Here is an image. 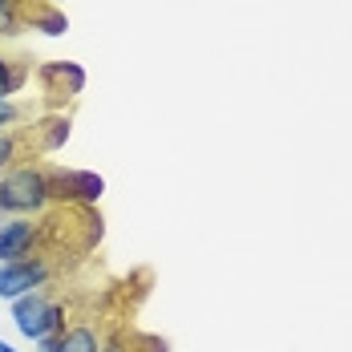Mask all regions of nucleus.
<instances>
[{
	"label": "nucleus",
	"mask_w": 352,
	"mask_h": 352,
	"mask_svg": "<svg viewBox=\"0 0 352 352\" xmlns=\"http://www.w3.org/2000/svg\"><path fill=\"white\" fill-rule=\"evenodd\" d=\"M53 203V186L45 166H12L0 175V214L4 219H36Z\"/></svg>",
	"instance_id": "f257e3e1"
},
{
	"label": "nucleus",
	"mask_w": 352,
	"mask_h": 352,
	"mask_svg": "<svg viewBox=\"0 0 352 352\" xmlns=\"http://www.w3.org/2000/svg\"><path fill=\"white\" fill-rule=\"evenodd\" d=\"M65 304H57L45 287H36L29 296H21V300H12V324H16V332L25 336V340H45V336H61L65 332Z\"/></svg>",
	"instance_id": "f03ea898"
},
{
	"label": "nucleus",
	"mask_w": 352,
	"mask_h": 352,
	"mask_svg": "<svg viewBox=\"0 0 352 352\" xmlns=\"http://www.w3.org/2000/svg\"><path fill=\"white\" fill-rule=\"evenodd\" d=\"M53 276V263L45 255H25V259H12V263H0V300H21L36 287H45Z\"/></svg>",
	"instance_id": "7ed1b4c3"
},
{
	"label": "nucleus",
	"mask_w": 352,
	"mask_h": 352,
	"mask_svg": "<svg viewBox=\"0 0 352 352\" xmlns=\"http://www.w3.org/2000/svg\"><path fill=\"white\" fill-rule=\"evenodd\" d=\"M53 203H73V207H94L106 195V178L94 170H49Z\"/></svg>",
	"instance_id": "20e7f679"
},
{
	"label": "nucleus",
	"mask_w": 352,
	"mask_h": 352,
	"mask_svg": "<svg viewBox=\"0 0 352 352\" xmlns=\"http://www.w3.org/2000/svg\"><path fill=\"white\" fill-rule=\"evenodd\" d=\"M36 77H41V89L53 102H69V98H77L85 89V69L77 61H45L36 69Z\"/></svg>",
	"instance_id": "39448f33"
},
{
	"label": "nucleus",
	"mask_w": 352,
	"mask_h": 352,
	"mask_svg": "<svg viewBox=\"0 0 352 352\" xmlns=\"http://www.w3.org/2000/svg\"><path fill=\"white\" fill-rule=\"evenodd\" d=\"M36 243H41V223H33V219H4L0 223V263L33 255Z\"/></svg>",
	"instance_id": "423d86ee"
},
{
	"label": "nucleus",
	"mask_w": 352,
	"mask_h": 352,
	"mask_svg": "<svg viewBox=\"0 0 352 352\" xmlns=\"http://www.w3.org/2000/svg\"><path fill=\"white\" fill-rule=\"evenodd\" d=\"M57 352H102V332L94 324H69L57 336Z\"/></svg>",
	"instance_id": "0eeeda50"
},
{
	"label": "nucleus",
	"mask_w": 352,
	"mask_h": 352,
	"mask_svg": "<svg viewBox=\"0 0 352 352\" xmlns=\"http://www.w3.org/2000/svg\"><path fill=\"white\" fill-rule=\"evenodd\" d=\"M29 81V65L16 57H0V102H12V94H21Z\"/></svg>",
	"instance_id": "6e6552de"
},
{
	"label": "nucleus",
	"mask_w": 352,
	"mask_h": 352,
	"mask_svg": "<svg viewBox=\"0 0 352 352\" xmlns=\"http://www.w3.org/2000/svg\"><path fill=\"white\" fill-rule=\"evenodd\" d=\"M29 21H33V25H41V33H49V36H61L65 29H69L65 12H57L53 4H36V8H29Z\"/></svg>",
	"instance_id": "1a4fd4ad"
},
{
	"label": "nucleus",
	"mask_w": 352,
	"mask_h": 352,
	"mask_svg": "<svg viewBox=\"0 0 352 352\" xmlns=\"http://www.w3.org/2000/svg\"><path fill=\"white\" fill-rule=\"evenodd\" d=\"M69 142V118H53L45 122V134H41V150H57Z\"/></svg>",
	"instance_id": "9d476101"
},
{
	"label": "nucleus",
	"mask_w": 352,
	"mask_h": 352,
	"mask_svg": "<svg viewBox=\"0 0 352 352\" xmlns=\"http://www.w3.org/2000/svg\"><path fill=\"white\" fill-rule=\"evenodd\" d=\"M21 29H25L21 8H0V36H16Z\"/></svg>",
	"instance_id": "9b49d317"
},
{
	"label": "nucleus",
	"mask_w": 352,
	"mask_h": 352,
	"mask_svg": "<svg viewBox=\"0 0 352 352\" xmlns=\"http://www.w3.org/2000/svg\"><path fill=\"white\" fill-rule=\"evenodd\" d=\"M21 118H25V109L16 106V102H0V134H8Z\"/></svg>",
	"instance_id": "f8f14e48"
},
{
	"label": "nucleus",
	"mask_w": 352,
	"mask_h": 352,
	"mask_svg": "<svg viewBox=\"0 0 352 352\" xmlns=\"http://www.w3.org/2000/svg\"><path fill=\"white\" fill-rule=\"evenodd\" d=\"M16 158V138L12 134H0V166H8Z\"/></svg>",
	"instance_id": "ddd939ff"
},
{
	"label": "nucleus",
	"mask_w": 352,
	"mask_h": 352,
	"mask_svg": "<svg viewBox=\"0 0 352 352\" xmlns=\"http://www.w3.org/2000/svg\"><path fill=\"white\" fill-rule=\"evenodd\" d=\"M0 352H21V349H12V344H8V340H0Z\"/></svg>",
	"instance_id": "4468645a"
},
{
	"label": "nucleus",
	"mask_w": 352,
	"mask_h": 352,
	"mask_svg": "<svg viewBox=\"0 0 352 352\" xmlns=\"http://www.w3.org/2000/svg\"><path fill=\"white\" fill-rule=\"evenodd\" d=\"M16 4H21V0H0V8H16Z\"/></svg>",
	"instance_id": "2eb2a0df"
}]
</instances>
